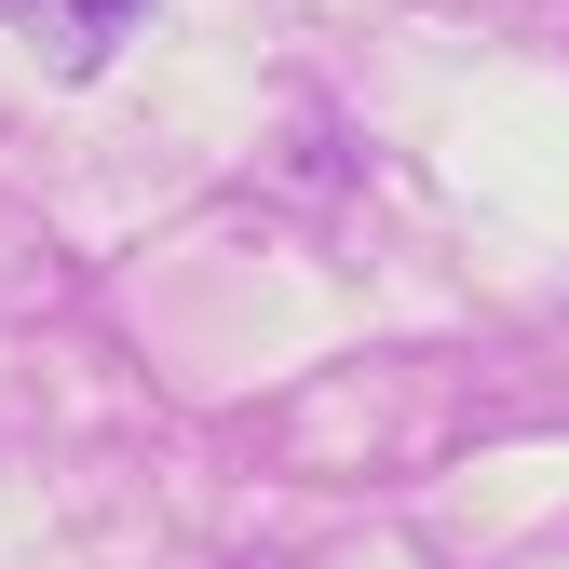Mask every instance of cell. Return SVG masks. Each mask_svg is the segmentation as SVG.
<instances>
[{
    "label": "cell",
    "mask_w": 569,
    "mask_h": 569,
    "mask_svg": "<svg viewBox=\"0 0 569 569\" xmlns=\"http://www.w3.org/2000/svg\"><path fill=\"white\" fill-rule=\"evenodd\" d=\"M136 14H150V0H0V28H14L54 82H96V68L136 41Z\"/></svg>",
    "instance_id": "6da1fadb"
}]
</instances>
